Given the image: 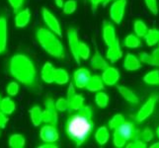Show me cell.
<instances>
[{
  "label": "cell",
  "instance_id": "1",
  "mask_svg": "<svg viewBox=\"0 0 159 148\" xmlns=\"http://www.w3.org/2000/svg\"><path fill=\"white\" fill-rule=\"evenodd\" d=\"M93 110L89 106H83L78 111L73 112L66 123V132L70 139L79 147L86 141L92 131Z\"/></svg>",
  "mask_w": 159,
  "mask_h": 148
},
{
  "label": "cell",
  "instance_id": "2",
  "mask_svg": "<svg viewBox=\"0 0 159 148\" xmlns=\"http://www.w3.org/2000/svg\"><path fill=\"white\" fill-rule=\"evenodd\" d=\"M9 72L13 77L30 89L38 85V72L32 59L25 54L17 53L9 61Z\"/></svg>",
  "mask_w": 159,
  "mask_h": 148
},
{
  "label": "cell",
  "instance_id": "3",
  "mask_svg": "<svg viewBox=\"0 0 159 148\" xmlns=\"http://www.w3.org/2000/svg\"><path fill=\"white\" fill-rule=\"evenodd\" d=\"M36 36L39 45L46 52L56 58H63L64 47L57 38L58 36L47 28H39Z\"/></svg>",
  "mask_w": 159,
  "mask_h": 148
},
{
  "label": "cell",
  "instance_id": "4",
  "mask_svg": "<svg viewBox=\"0 0 159 148\" xmlns=\"http://www.w3.org/2000/svg\"><path fill=\"white\" fill-rule=\"evenodd\" d=\"M43 123L57 125L58 114L56 108V102L52 98L47 97L45 101V110L43 111Z\"/></svg>",
  "mask_w": 159,
  "mask_h": 148
},
{
  "label": "cell",
  "instance_id": "5",
  "mask_svg": "<svg viewBox=\"0 0 159 148\" xmlns=\"http://www.w3.org/2000/svg\"><path fill=\"white\" fill-rule=\"evenodd\" d=\"M159 96L157 94H151L150 97L148 98L142 107L139 109V111L136 114V116L134 117V119L136 120L138 123H142L143 120H145L147 118H149L152 113L154 112V109H155V105H156V102L158 101Z\"/></svg>",
  "mask_w": 159,
  "mask_h": 148
},
{
  "label": "cell",
  "instance_id": "6",
  "mask_svg": "<svg viewBox=\"0 0 159 148\" xmlns=\"http://www.w3.org/2000/svg\"><path fill=\"white\" fill-rule=\"evenodd\" d=\"M42 15H43V22H45L46 26L48 27V30H51L52 33H54L57 36L61 37V27H60V24L57 20V18L54 16L50 10L48 8L43 7L42 9Z\"/></svg>",
  "mask_w": 159,
  "mask_h": 148
},
{
  "label": "cell",
  "instance_id": "7",
  "mask_svg": "<svg viewBox=\"0 0 159 148\" xmlns=\"http://www.w3.org/2000/svg\"><path fill=\"white\" fill-rule=\"evenodd\" d=\"M67 40L68 45L72 56L77 64H80V57H79V38H78V32L75 28H68L67 29Z\"/></svg>",
  "mask_w": 159,
  "mask_h": 148
},
{
  "label": "cell",
  "instance_id": "8",
  "mask_svg": "<svg viewBox=\"0 0 159 148\" xmlns=\"http://www.w3.org/2000/svg\"><path fill=\"white\" fill-rule=\"evenodd\" d=\"M67 101L69 105V113H73L78 111L80 108L84 106V98L81 95L76 94L74 89V84L69 83L67 90Z\"/></svg>",
  "mask_w": 159,
  "mask_h": 148
},
{
  "label": "cell",
  "instance_id": "9",
  "mask_svg": "<svg viewBox=\"0 0 159 148\" xmlns=\"http://www.w3.org/2000/svg\"><path fill=\"white\" fill-rule=\"evenodd\" d=\"M127 6V0H116L110 8V17L116 24L122 23L125 15V9Z\"/></svg>",
  "mask_w": 159,
  "mask_h": 148
},
{
  "label": "cell",
  "instance_id": "10",
  "mask_svg": "<svg viewBox=\"0 0 159 148\" xmlns=\"http://www.w3.org/2000/svg\"><path fill=\"white\" fill-rule=\"evenodd\" d=\"M40 137L43 142H57L59 139V132L56 125L47 123L40 130Z\"/></svg>",
  "mask_w": 159,
  "mask_h": 148
},
{
  "label": "cell",
  "instance_id": "11",
  "mask_svg": "<svg viewBox=\"0 0 159 148\" xmlns=\"http://www.w3.org/2000/svg\"><path fill=\"white\" fill-rule=\"evenodd\" d=\"M103 40L108 47H112L118 40L116 37L115 27L111 22H109V21L103 22Z\"/></svg>",
  "mask_w": 159,
  "mask_h": 148
},
{
  "label": "cell",
  "instance_id": "12",
  "mask_svg": "<svg viewBox=\"0 0 159 148\" xmlns=\"http://www.w3.org/2000/svg\"><path fill=\"white\" fill-rule=\"evenodd\" d=\"M90 77H91V74L88 69L83 68V67L78 68L73 73V81H74L75 87L78 89L85 88Z\"/></svg>",
  "mask_w": 159,
  "mask_h": 148
},
{
  "label": "cell",
  "instance_id": "13",
  "mask_svg": "<svg viewBox=\"0 0 159 148\" xmlns=\"http://www.w3.org/2000/svg\"><path fill=\"white\" fill-rule=\"evenodd\" d=\"M114 130H117L127 141L134 139L136 135H139V132L138 129H135L134 125L133 123L129 122H125V120Z\"/></svg>",
  "mask_w": 159,
  "mask_h": 148
},
{
  "label": "cell",
  "instance_id": "14",
  "mask_svg": "<svg viewBox=\"0 0 159 148\" xmlns=\"http://www.w3.org/2000/svg\"><path fill=\"white\" fill-rule=\"evenodd\" d=\"M101 78L104 82V84H106L108 86L116 85L120 79V72L116 67L108 66L103 70Z\"/></svg>",
  "mask_w": 159,
  "mask_h": 148
},
{
  "label": "cell",
  "instance_id": "15",
  "mask_svg": "<svg viewBox=\"0 0 159 148\" xmlns=\"http://www.w3.org/2000/svg\"><path fill=\"white\" fill-rule=\"evenodd\" d=\"M7 47V20L4 16H0V54Z\"/></svg>",
  "mask_w": 159,
  "mask_h": 148
},
{
  "label": "cell",
  "instance_id": "16",
  "mask_svg": "<svg viewBox=\"0 0 159 148\" xmlns=\"http://www.w3.org/2000/svg\"><path fill=\"white\" fill-rule=\"evenodd\" d=\"M106 56H107V59L110 60L112 63L118 61V60L123 56V51H122V48H120V43L119 40H117V42L115 43L112 47H108Z\"/></svg>",
  "mask_w": 159,
  "mask_h": 148
},
{
  "label": "cell",
  "instance_id": "17",
  "mask_svg": "<svg viewBox=\"0 0 159 148\" xmlns=\"http://www.w3.org/2000/svg\"><path fill=\"white\" fill-rule=\"evenodd\" d=\"M141 67V62L139 59L133 53H127L124 60V68L128 71H135Z\"/></svg>",
  "mask_w": 159,
  "mask_h": 148
},
{
  "label": "cell",
  "instance_id": "18",
  "mask_svg": "<svg viewBox=\"0 0 159 148\" xmlns=\"http://www.w3.org/2000/svg\"><path fill=\"white\" fill-rule=\"evenodd\" d=\"M31 19V13L29 9L20 10L15 16V26L17 28H25L29 24Z\"/></svg>",
  "mask_w": 159,
  "mask_h": 148
},
{
  "label": "cell",
  "instance_id": "19",
  "mask_svg": "<svg viewBox=\"0 0 159 148\" xmlns=\"http://www.w3.org/2000/svg\"><path fill=\"white\" fill-rule=\"evenodd\" d=\"M117 89H118V91H119L120 94L122 95V97H123L127 102H129V103H130V104H134V105H138V104L139 103V97L136 96L130 89L127 88L125 86L118 85V86H117Z\"/></svg>",
  "mask_w": 159,
  "mask_h": 148
},
{
  "label": "cell",
  "instance_id": "20",
  "mask_svg": "<svg viewBox=\"0 0 159 148\" xmlns=\"http://www.w3.org/2000/svg\"><path fill=\"white\" fill-rule=\"evenodd\" d=\"M90 65L92 69H94V70H104L106 67L109 66L108 62L103 58V56L99 52L98 49H96L95 54L91 58Z\"/></svg>",
  "mask_w": 159,
  "mask_h": 148
},
{
  "label": "cell",
  "instance_id": "21",
  "mask_svg": "<svg viewBox=\"0 0 159 148\" xmlns=\"http://www.w3.org/2000/svg\"><path fill=\"white\" fill-rule=\"evenodd\" d=\"M54 71H56V68L52 66V64L51 62H46L41 71L42 79L48 84L52 83L54 79Z\"/></svg>",
  "mask_w": 159,
  "mask_h": 148
},
{
  "label": "cell",
  "instance_id": "22",
  "mask_svg": "<svg viewBox=\"0 0 159 148\" xmlns=\"http://www.w3.org/2000/svg\"><path fill=\"white\" fill-rule=\"evenodd\" d=\"M85 88L90 92H98L104 89V82L99 75L91 76Z\"/></svg>",
  "mask_w": 159,
  "mask_h": 148
},
{
  "label": "cell",
  "instance_id": "23",
  "mask_svg": "<svg viewBox=\"0 0 159 148\" xmlns=\"http://www.w3.org/2000/svg\"><path fill=\"white\" fill-rule=\"evenodd\" d=\"M110 139V132L106 127H100L95 132V140L99 145H105Z\"/></svg>",
  "mask_w": 159,
  "mask_h": 148
},
{
  "label": "cell",
  "instance_id": "24",
  "mask_svg": "<svg viewBox=\"0 0 159 148\" xmlns=\"http://www.w3.org/2000/svg\"><path fill=\"white\" fill-rule=\"evenodd\" d=\"M15 110H16V105L12 99L9 97H5L1 99V101H0V111L8 116V114H13Z\"/></svg>",
  "mask_w": 159,
  "mask_h": 148
},
{
  "label": "cell",
  "instance_id": "25",
  "mask_svg": "<svg viewBox=\"0 0 159 148\" xmlns=\"http://www.w3.org/2000/svg\"><path fill=\"white\" fill-rule=\"evenodd\" d=\"M30 119L32 123L35 127H39V125L43 123V110L39 106H34L30 109Z\"/></svg>",
  "mask_w": 159,
  "mask_h": 148
},
{
  "label": "cell",
  "instance_id": "26",
  "mask_svg": "<svg viewBox=\"0 0 159 148\" xmlns=\"http://www.w3.org/2000/svg\"><path fill=\"white\" fill-rule=\"evenodd\" d=\"M146 45L149 47L155 46L159 42V30L157 28H151L147 30L145 36L143 37Z\"/></svg>",
  "mask_w": 159,
  "mask_h": 148
},
{
  "label": "cell",
  "instance_id": "27",
  "mask_svg": "<svg viewBox=\"0 0 159 148\" xmlns=\"http://www.w3.org/2000/svg\"><path fill=\"white\" fill-rule=\"evenodd\" d=\"M68 81H69V75L67 73V71L63 68H56L53 82H56L58 85H64L68 83Z\"/></svg>",
  "mask_w": 159,
  "mask_h": 148
},
{
  "label": "cell",
  "instance_id": "28",
  "mask_svg": "<svg viewBox=\"0 0 159 148\" xmlns=\"http://www.w3.org/2000/svg\"><path fill=\"white\" fill-rule=\"evenodd\" d=\"M26 140L24 136L20 133H14L9 137L8 145L11 148H23L25 147Z\"/></svg>",
  "mask_w": 159,
  "mask_h": 148
},
{
  "label": "cell",
  "instance_id": "29",
  "mask_svg": "<svg viewBox=\"0 0 159 148\" xmlns=\"http://www.w3.org/2000/svg\"><path fill=\"white\" fill-rule=\"evenodd\" d=\"M139 61L141 63L152 65V66H159V59L147 52H141L139 54Z\"/></svg>",
  "mask_w": 159,
  "mask_h": 148
},
{
  "label": "cell",
  "instance_id": "30",
  "mask_svg": "<svg viewBox=\"0 0 159 148\" xmlns=\"http://www.w3.org/2000/svg\"><path fill=\"white\" fill-rule=\"evenodd\" d=\"M144 83L148 85H159V70H152L143 77Z\"/></svg>",
  "mask_w": 159,
  "mask_h": 148
},
{
  "label": "cell",
  "instance_id": "31",
  "mask_svg": "<svg viewBox=\"0 0 159 148\" xmlns=\"http://www.w3.org/2000/svg\"><path fill=\"white\" fill-rule=\"evenodd\" d=\"M134 30L135 35L139 38H143L148 29H147V26L143 21L136 20L134 23Z\"/></svg>",
  "mask_w": 159,
  "mask_h": 148
},
{
  "label": "cell",
  "instance_id": "32",
  "mask_svg": "<svg viewBox=\"0 0 159 148\" xmlns=\"http://www.w3.org/2000/svg\"><path fill=\"white\" fill-rule=\"evenodd\" d=\"M124 46L127 47L129 48H136L140 46V41L139 39V37L136 35L130 34L125 39Z\"/></svg>",
  "mask_w": 159,
  "mask_h": 148
},
{
  "label": "cell",
  "instance_id": "33",
  "mask_svg": "<svg viewBox=\"0 0 159 148\" xmlns=\"http://www.w3.org/2000/svg\"><path fill=\"white\" fill-rule=\"evenodd\" d=\"M95 102H96V105L100 108H106L108 106V103H109V96L104 92H99L96 94L95 96Z\"/></svg>",
  "mask_w": 159,
  "mask_h": 148
},
{
  "label": "cell",
  "instance_id": "34",
  "mask_svg": "<svg viewBox=\"0 0 159 148\" xmlns=\"http://www.w3.org/2000/svg\"><path fill=\"white\" fill-rule=\"evenodd\" d=\"M125 122V118L123 114H115V116L110 119V122L108 123L109 125V128H111V129H116L119 125H120L123 123Z\"/></svg>",
  "mask_w": 159,
  "mask_h": 148
},
{
  "label": "cell",
  "instance_id": "35",
  "mask_svg": "<svg viewBox=\"0 0 159 148\" xmlns=\"http://www.w3.org/2000/svg\"><path fill=\"white\" fill-rule=\"evenodd\" d=\"M63 13L66 15H71L76 10V1L75 0H67L63 4Z\"/></svg>",
  "mask_w": 159,
  "mask_h": 148
},
{
  "label": "cell",
  "instance_id": "36",
  "mask_svg": "<svg viewBox=\"0 0 159 148\" xmlns=\"http://www.w3.org/2000/svg\"><path fill=\"white\" fill-rule=\"evenodd\" d=\"M56 108L57 112H69V105L67 99L59 98L56 101Z\"/></svg>",
  "mask_w": 159,
  "mask_h": 148
},
{
  "label": "cell",
  "instance_id": "37",
  "mask_svg": "<svg viewBox=\"0 0 159 148\" xmlns=\"http://www.w3.org/2000/svg\"><path fill=\"white\" fill-rule=\"evenodd\" d=\"M113 142L114 145L118 147V148H122L125 147L127 144V140H125L122 135H120L117 130L114 131V137H113Z\"/></svg>",
  "mask_w": 159,
  "mask_h": 148
},
{
  "label": "cell",
  "instance_id": "38",
  "mask_svg": "<svg viewBox=\"0 0 159 148\" xmlns=\"http://www.w3.org/2000/svg\"><path fill=\"white\" fill-rule=\"evenodd\" d=\"M146 142L142 140L139 135H136L134 140L127 144V148H146Z\"/></svg>",
  "mask_w": 159,
  "mask_h": 148
},
{
  "label": "cell",
  "instance_id": "39",
  "mask_svg": "<svg viewBox=\"0 0 159 148\" xmlns=\"http://www.w3.org/2000/svg\"><path fill=\"white\" fill-rule=\"evenodd\" d=\"M78 52H79V57L82 58V59H84V60L88 59V57L90 56V48L84 43H81L80 42Z\"/></svg>",
  "mask_w": 159,
  "mask_h": 148
},
{
  "label": "cell",
  "instance_id": "40",
  "mask_svg": "<svg viewBox=\"0 0 159 148\" xmlns=\"http://www.w3.org/2000/svg\"><path fill=\"white\" fill-rule=\"evenodd\" d=\"M139 137L143 140L144 142H150L152 139H153V132H152V130L148 128H145L143 130L141 131V132H139Z\"/></svg>",
  "mask_w": 159,
  "mask_h": 148
},
{
  "label": "cell",
  "instance_id": "41",
  "mask_svg": "<svg viewBox=\"0 0 159 148\" xmlns=\"http://www.w3.org/2000/svg\"><path fill=\"white\" fill-rule=\"evenodd\" d=\"M6 91H7V94L9 96H11V97L16 96L19 92V84L15 81L10 82L7 86V88H6Z\"/></svg>",
  "mask_w": 159,
  "mask_h": 148
},
{
  "label": "cell",
  "instance_id": "42",
  "mask_svg": "<svg viewBox=\"0 0 159 148\" xmlns=\"http://www.w3.org/2000/svg\"><path fill=\"white\" fill-rule=\"evenodd\" d=\"M146 7L148 9L150 12L156 16L158 14V6H157V1L156 0H144Z\"/></svg>",
  "mask_w": 159,
  "mask_h": 148
},
{
  "label": "cell",
  "instance_id": "43",
  "mask_svg": "<svg viewBox=\"0 0 159 148\" xmlns=\"http://www.w3.org/2000/svg\"><path fill=\"white\" fill-rule=\"evenodd\" d=\"M24 1L25 0H8L10 6L13 9L15 14L19 12V11L22 9V7H23V5H24Z\"/></svg>",
  "mask_w": 159,
  "mask_h": 148
},
{
  "label": "cell",
  "instance_id": "44",
  "mask_svg": "<svg viewBox=\"0 0 159 148\" xmlns=\"http://www.w3.org/2000/svg\"><path fill=\"white\" fill-rule=\"evenodd\" d=\"M8 120H9V119L7 117V114L0 111V128H4L6 127Z\"/></svg>",
  "mask_w": 159,
  "mask_h": 148
},
{
  "label": "cell",
  "instance_id": "45",
  "mask_svg": "<svg viewBox=\"0 0 159 148\" xmlns=\"http://www.w3.org/2000/svg\"><path fill=\"white\" fill-rule=\"evenodd\" d=\"M105 0H90V4H91V9H92V12L95 13L96 10L98 9L100 4H103Z\"/></svg>",
  "mask_w": 159,
  "mask_h": 148
},
{
  "label": "cell",
  "instance_id": "46",
  "mask_svg": "<svg viewBox=\"0 0 159 148\" xmlns=\"http://www.w3.org/2000/svg\"><path fill=\"white\" fill-rule=\"evenodd\" d=\"M59 147V143L57 142H45V144L39 146V148H57Z\"/></svg>",
  "mask_w": 159,
  "mask_h": 148
},
{
  "label": "cell",
  "instance_id": "47",
  "mask_svg": "<svg viewBox=\"0 0 159 148\" xmlns=\"http://www.w3.org/2000/svg\"><path fill=\"white\" fill-rule=\"evenodd\" d=\"M54 3H56V5L59 8L63 7V0H54Z\"/></svg>",
  "mask_w": 159,
  "mask_h": 148
},
{
  "label": "cell",
  "instance_id": "48",
  "mask_svg": "<svg viewBox=\"0 0 159 148\" xmlns=\"http://www.w3.org/2000/svg\"><path fill=\"white\" fill-rule=\"evenodd\" d=\"M152 56H154V57H156L157 59H159V47H157V48H155L154 51L152 52Z\"/></svg>",
  "mask_w": 159,
  "mask_h": 148
},
{
  "label": "cell",
  "instance_id": "49",
  "mask_svg": "<svg viewBox=\"0 0 159 148\" xmlns=\"http://www.w3.org/2000/svg\"><path fill=\"white\" fill-rule=\"evenodd\" d=\"M150 147H151V148H159V142H155V143H154V144H152Z\"/></svg>",
  "mask_w": 159,
  "mask_h": 148
},
{
  "label": "cell",
  "instance_id": "50",
  "mask_svg": "<svg viewBox=\"0 0 159 148\" xmlns=\"http://www.w3.org/2000/svg\"><path fill=\"white\" fill-rule=\"evenodd\" d=\"M110 1H112V0H105V1H104V3H103V6L104 7H105L106 6V5L110 2ZM114 1H116V0H114Z\"/></svg>",
  "mask_w": 159,
  "mask_h": 148
},
{
  "label": "cell",
  "instance_id": "51",
  "mask_svg": "<svg viewBox=\"0 0 159 148\" xmlns=\"http://www.w3.org/2000/svg\"><path fill=\"white\" fill-rule=\"evenodd\" d=\"M156 133H157V136H158V138H159V127L157 128V130H156Z\"/></svg>",
  "mask_w": 159,
  "mask_h": 148
},
{
  "label": "cell",
  "instance_id": "52",
  "mask_svg": "<svg viewBox=\"0 0 159 148\" xmlns=\"http://www.w3.org/2000/svg\"><path fill=\"white\" fill-rule=\"evenodd\" d=\"M0 101H1V98H0Z\"/></svg>",
  "mask_w": 159,
  "mask_h": 148
},
{
  "label": "cell",
  "instance_id": "53",
  "mask_svg": "<svg viewBox=\"0 0 159 148\" xmlns=\"http://www.w3.org/2000/svg\"><path fill=\"white\" fill-rule=\"evenodd\" d=\"M0 134H1V132H0Z\"/></svg>",
  "mask_w": 159,
  "mask_h": 148
},
{
  "label": "cell",
  "instance_id": "54",
  "mask_svg": "<svg viewBox=\"0 0 159 148\" xmlns=\"http://www.w3.org/2000/svg\"><path fill=\"white\" fill-rule=\"evenodd\" d=\"M158 43H159V42H158Z\"/></svg>",
  "mask_w": 159,
  "mask_h": 148
}]
</instances>
